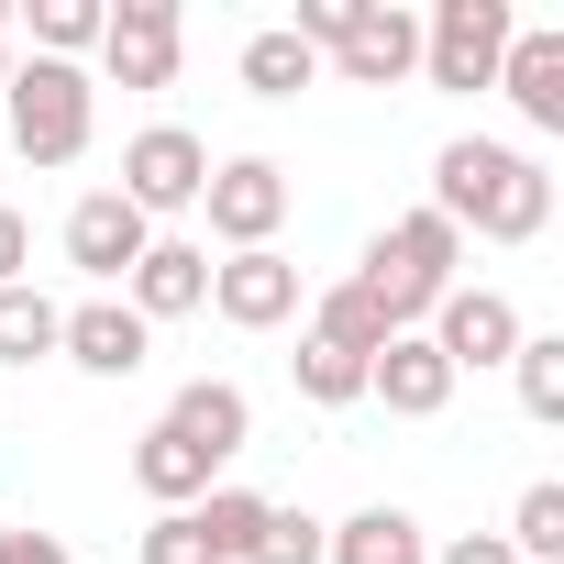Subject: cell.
Returning <instances> with one entry per match:
<instances>
[{"label": "cell", "mask_w": 564, "mask_h": 564, "mask_svg": "<svg viewBox=\"0 0 564 564\" xmlns=\"http://www.w3.org/2000/svg\"><path fill=\"white\" fill-rule=\"evenodd\" d=\"M23 265H34V232H23V210H12V199H0V289H12Z\"/></svg>", "instance_id": "f546056e"}, {"label": "cell", "mask_w": 564, "mask_h": 564, "mask_svg": "<svg viewBox=\"0 0 564 564\" xmlns=\"http://www.w3.org/2000/svg\"><path fill=\"white\" fill-rule=\"evenodd\" d=\"M0 34H12V12H0ZM0 78H12V56H0Z\"/></svg>", "instance_id": "1f68e13d"}, {"label": "cell", "mask_w": 564, "mask_h": 564, "mask_svg": "<svg viewBox=\"0 0 564 564\" xmlns=\"http://www.w3.org/2000/svg\"><path fill=\"white\" fill-rule=\"evenodd\" d=\"M210 476H221V465H210L199 443H177L166 421H155L144 443H133V487H144L155 509H199V498H210Z\"/></svg>", "instance_id": "e0dca14e"}, {"label": "cell", "mask_w": 564, "mask_h": 564, "mask_svg": "<svg viewBox=\"0 0 564 564\" xmlns=\"http://www.w3.org/2000/svg\"><path fill=\"white\" fill-rule=\"evenodd\" d=\"M100 45V0H34V56H89Z\"/></svg>", "instance_id": "484cf974"}, {"label": "cell", "mask_w": 564, "mask_h": 564, "mask_svg": "<svg viewBox=\"0 0 564 564\" xmlns=\"http://www.w3.org/2000/svg\"><path fill=\"white\" fill-rule=\"evenodd\" d=\"M199 210H210V232L232 254H254V243H276V221H289V166L276 155H232V166H210Z\"/></svg>", "instance_id": "8992f818"}, {"label": "cell", "mask_w": 564, "mask_h": 564, "mask_svg": "<svg viewBox=\"0 0 564 564\" xmlns=\"http://www.w3.org/2000/svg\"><path fill=\"white\" fill-rule=\"evenodd\" d=\"M443 564H520V553H509V542H498V531H465V542H454V553H443Z\"/></svg>", "instance_id": "4dcf8cb0"}, {"label": "cell", "mask_w": 564, "mask_h": 564, "mask_svg": "<svg viewBox=\"0 0 564 564\" xmlns=\"http://www.w3.org/2000/svg\"><path fill=\"white\" fill-rule=\"evenodd\" d=\"M421 67V12H399V0H355V34L333 45V78L344 89H399Z\"/></svg>", "instance_id": "8fae6325"}, {"label": "cell", "mask_w": 564, "mask_h": 564, "mask_svg": "<svg viewBox=\"0 0 564 564\" xmlns=\"http://www.w3.org/2000/svg\"><path fill=\"white\" fill-rule=\"evenodd\" d=\"M0 111H12L23 166H78V155H89V122H100V89H89V67L34 56V67L0 78Z\"/></svg>", "instance_id": "3957f363"}, {"label": "cell", "mask_w": 564, "mask_h": 564, "mask_svg": "<svg viewBox=\"0 0 564 564\" xmlns=\"http://www.w3.org/2000/svg\"><path fill=\"white\" fill-rule=\"evenodd\" d=\"M0 564H78L56 531H0Z\"/></svg>", "instance_id": "f1b7e54d"}, {"label": "cell", "mask_w": 564, "mask_h": 564, "mask_svg": "<svg viewBox=\"0 0 564 564\" xmlns=\"http://www.w3.org/2000/svg\"><path fill=\"white\" fill-rule=\"evenodd\" d=\"M100 67H111V89H177V0L100 12Z\"/></svg>", "instance_id": "ba28073f"}, {"label": "cell", "mask_w": 564, "mask_h": 564, "mask_svg": "<svg viewBox=\"0 0 564 564\" xmlns=\"http://www.w3.org/2000/svg\"><path fill=\"white\" fill-rule=\"evenodd\" d=\"M454 265H465V232H454V221H432V210H399V221L366 243L355 289L377 300V322H388V333H421V322H432V300L454 289Z\"/></svg>", "instance_id": "7a4b0ae2"}, {"label": "cell", "mask_w": 564, "mask_h": 564, "mask_svg": "<svg viewBox=\"0 0 564 564\" xmlns=\"http://www.w3.org/2000/svg\"><path fill=\"white\" fill-rule=\"evenodd\" d=\"M520 564H564V487L542 476V487H520V509H509V531H498Z\"/></svg>", "instance_id": "44dd1931"}, {"label": "cell", "mask_w": 564, "mask_h": 564, "mask_svg": "<svg viewBox=\"0 0 564 564\" xmlns=\"http://www.w3.org/2000/svg\"><path fill=\"white\" fill-rule=\"evenodd\" d=\"M265 509H276V498H254V487H210V498H199L210 553H221V564H243V553H254V531H265Z\"/></svg>", "instance_id": "cb8c5ba5"}, {"label": "cell", "mask_w": 564, "mask_h": 564, "mask_svg": "<svg viewBox=\"0 0 564 564\" xmlns=\"http://www.w3.org/2000/svg\"><path fill=\"white\" fill-rule=\"evenodd\" d=\"M509 377H520V410L531 421H564V333H520Z\"/></svg>", "instance_id": "603a6c76"}, {"label": "cell", "mask_w": 564, "mask_h": 564, "mask_svg": "<svg viewBox=\"0 0 564 564\" xmlns=\"http://www.w3.org/2000/svg\"><path fill=\"white\" fill-rule=\"evenodd\" d=\"M199 188H210V144L188 133V122H144L133 144H122V199L155 221V210H199Z\"/></svg>", "instance_id": "5b68a950"}, {"label": "cell", "mask_w": 564, "mask_h": 564, "mask_svg": "<svg viewBox=\"0 0 564 564\" xmlns=\"http://www.w3.org/2000/svg\"><path fill=\"white\" fill-rule=\"evenodd\" d=\"M421 333H432V355H443L454 377H476V366H509V355H520V311H509L498 289H443Z\"/></svg>", "instance_id": "52a82bcc"}, {"label": "cell", "mask_w": 564, "mask_h": 564, "mask_svg": "<svg viewBox=\"0 0 564 564\" xmlns=\"http://www.w3.org/2000/svg\"><path fill=\"white\" fill-rule=\"evenodd\" d=\"M509 34H520L509 0H432V23H421V78H432V89H498Z\"/></svg>", "instance_id": "277c9868"}, {"label": "cell", "mask_w": 564, "mask_h": 564, "mask_svg": "<svg viewBox=\"0 0 564 564\" xmlns=\"http://www.w3.org/2000/svg\"><path fill=\"white\" fill-rule=\"evenodd\" d=\"M498 89L520 100V122H531V133H564V34L520 23V34H509V56H498Z\"/></svg>", "instance_id": "9a60e30c"}, {"label": "cell", "mask_w": 564, "mask_h": 564, "mask_svg": "<svg viewBox=\"0 0 564 564\" xmlns=\"http://www.w3.org/2000/svg\"><path fill=\"white\" fill-rule=\"evenodd\" d=\"M311 78H322V56H311V45H300L289 23H265V34H243V89H254V100H300Z\"/></svg>", "instance_id": "ffe728a7"}, {"label": "cell", "mask_w": 564, "mask_h": 564, "mask_svg": "<svg viewBox=\"0 0 564 564\" xmlns=\"http://www.w3.org/2000/svg\"><path fill=\"white\" fill-rule=\"evenodd\" d=\"M311 333H322L333 355H355V366H366V355L388 344V322H377V300L355 289V276H344V289H322V322H311Z\"/></svg>", "instance_id": "7402d4cb"}, {"label": "cell", "mask_w": 564, "mask_h": 564, "mask_svg": "<svg viewBox=\"0 0 564 564\" xmlns=\"http://www.w3.org/2000/svg\"><path fill=\"white\" fill-rule=\"evenodd\" d=\"M300 399H311V410H355V399H366V366L311 333V344H300Z\"/></svg>", "instance_id": "d4e9b609"}, {"label": "cell", "mask_w": 564, "mask_h": 564, "mask_svg": "<svg viewBox=\"0 0 564 564\" xmlns=\"http://www.w3.org/2000/svg\"><path fill=\"white\" fill-rule=\"evenodd\" d=\"M166 432H177V443H199L210 465H232V454L254 443V399H243L232 377H188V388L166 399Z\"/></svg>", "instance_id": "5bb4252c"}, {"label": "cell", "mask_w": 564, "mask_h": 564, "mask_svg": "<svg viewBox=\"0 0 564 564\" xmlns=\"http://www.w3.org/2000/svg\"><path fill=\"white\" fill-rule=\"evenodd\" d=\"M366 399H388L399 421H432V410L454 399V366L432 355V333H388V344L366 355Z\"/></svg>", "instance_id": "7c38bea8"}, {"label": "cell", "mask_w": 564, "mask_h": 564, "mask_svg": "<svg viewBox=\"0 0 564 564\" xmlns=\"http://www.w3.org/2000/svg\"><path fill=\"white\" fill-rule=\"evenodd\" d=\"M144 243H155V221H144L122 188H89V199L67 210V265L100 276V289H122V276L144 265Z\"/></svg>", "instance_id": "9c48e42d"}, {"label": "cell", "mask_w": 564, "mask_h": 564, "mask_svg": "<svg viewBox=\"0 0 564 564\" xmlns=\"http://www.w3.org/2000/svg\"><path fill=\"white\" fill-rule=\"evenodd\" d=\"M210 311L232 322V333H276L300 311V265L276 254V243H254V254H221L210 265Z\"/></svg>", "instance_id": "30bf717a"}, {"label": "cell", "mask_w": 564, "mask_h": 564, "mask_svg": "<svg viewBox=\"0 0 564 564\" xmlns=\"http://www.w3.org/2000/svg\"><path fill=\"white\" fill-rule=\"evenodd\" d=\"M432 221L487 232V243H531V232L553 221V177H542L520 144L465 133V144H443V155H432Z\"/></svg>", "instance_id": "6da1fadb"}, {"label": "cell", "mask_w": 564, "mask_h": 564, "mask_svg": "<svg viewBox=\"0 0 564 564\" xmlns=\"http://www.w3.org/2000/svg\"><path fill=\"white\" fill-rule=\"evenodd\" d=\"M56 333H67V311L34 289V276H12V289H0V366H45Z\"/></svg>", "instance_id": "d6986e66"}, {"label": "cell", "mask_w": 564, "mask_h": 564, "mask_svg": "<svg viewBox=\"0 0 564 564\" xmlns=\"http://www.w3.org/2000/svg\"><path fill=\"white\" fill-rule=\"evenodd\" d=\"M322 564H432V553H421V520H410V509H355V520L322 542Z\"/></svg>", "instance_id": "ac0fdd59"}, {"label": "cell", "mask_w": 564, "mask_h": 564, "mask_svg": "<svg viewBox=\"0 0 564 564\" xmlns=\"http://www.w3.org/2000/svg\"><path fill=\"white\" fill-rule=\"evenodd\" d=\"M322 542H333V531H322L311 509H265V531H254L243 564H322Z\"/></svg>", "instance_id": "4316f807"}, {"label": "cell", "mask_w": 564, "mask_h": 564, "mask_svg": "<svg viewBox=\"0 0 564 564\" xmlns=\"http://www.w3.org/2000/svg\"><path fill=\"white\" fill-rule=\"evenodd\" d=\"M122 289H133V322L155 333V322H177V311L210 300V254H199V243H144V265L122 276Z\"/></svg>", "instance_id": "2e32d148"}, {"label": "cell", "mask_w": 564, "mask_h": 564, "mask_svg": "<svg viewBox=\"0 0 564 564\" xmlns=\"http://www.w3.org/2000/svg\"><path fill=\"white\" fill-rule=\"evenodd\" d=\"M56 355H67V366H89V377H144V355H155V333L133 322V300H89V311H67V333H56Z\"/></svg>", "instance_id": "4fadbf2b"}, {"label": "cell", "mask_w": 564, "mask_h": 564, "mask_svg": "<svg viewBox=\"0 0 564 564\" xmlns=\"http://www.w3.org/2000/svg\"><path fill=\"white\" fill-rule=\"evenodd\" d=\"M144 564H221V553H210V531H199V509H166V520L144 531Z\"/></svg>", "instance_id": "83f0119b"}]
</instances>
